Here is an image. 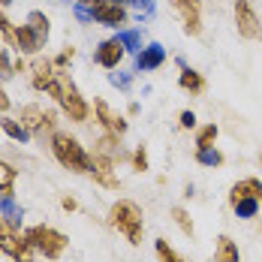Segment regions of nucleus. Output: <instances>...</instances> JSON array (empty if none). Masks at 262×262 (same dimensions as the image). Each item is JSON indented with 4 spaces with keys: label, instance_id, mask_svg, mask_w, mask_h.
Wrapping results in <instances>:
<instances>
[{
    "label": "nucleus",
    "instance_id": "nucleus-1",
    "mask_svg": "<svg viewBox=\"0 0 262 262\" xmlns=\"http://www.w3.org/2000/svg\"><path fill=\"white\" fill-rule=\"evenodd\" d=\"M46 94L52 97L54 103L60 105L63 112H67V118L70 121H88V103H84V97L79 94V88H76V81L70 79V73H63V70H57L54 73V79L49 81V88H46Z\"/></svg>",
    "mask_w": 262,
    "mask_h": 262
},
{
    "label": "nucleus",
    "instance_id": "nucleus-2",
    "mask_svg": "<svg viewBox=\"0 0 262 262\" xmlns=\"http://www.w3.org/2000/svg\"><path fill=\"white\" fill-rule=\"evenodd\" d=\"M52 154L57 157V163L63 169H70L76 175H91V169H94V157L81 148L79 139L70 136V133H52Z\"/></svg>",
    "mask_w": 262,
    "mask_h": 262
},
{
    "label": "nucleus",
    "instance_id": "nucleus-3",
    "mask_svg": "<svg viewBox=\"0 0 262 262\" xmlns=\"http://www.w3.org/2000/svg\"><path fill=\"white\" fill-rule=\"evenodd\" d=\"M108 223L127 238L130 244H142L145 235V220H142V208L133 199H118L112 211H108Z\"/></svg>",
    "mask_w": 262,
    "mask_h": 262
},
{
    "label": "nucleus",
    "instance_id": "nucleus-4",
    "mask_svg": "<svg viewBox=\"0 0 262 262\" xmlns=\"http://www.w3.org/2000/svg\"><path fill=\"white\" fill-rule=\"evenodd\" d=\"M25 241L36 253H42L46 259H57L67 250V244H70L67 235L52 229V226H30V229H25Z\"/></svg>",
    "mask_w": 262,
    "mask_h": 262
},
{
    "label": "nucleus",
    "instance_id": "nucleus-5",
    "mask_svg": "<svg viewBox=\"0 0 262 262\" xmlns=\"http://www.w3.org/2000/svg\"><path fill=\"white\" fill-rule=\"evenodd\" d=\"M0 250L15 262H33V247L25 241V235L15 232L12 223L0 220Z\"/></svg>",
    "mask_w": 262,
    "mask_h": 262
},
{
    "label": "nucleus",
    "instance_id": "nucleus-6",
    "mask_svg": "<svg viewBox=\"0 0 262 262\" xmlns=\"http://www.w3.org/2000/svg\"><path fill=\"white\" fill-rule=\"evenodd\" d=\"M18 121H21V127H25L30 136H46V133L54 130V112L39 108V105H33V103L21 108Z\"/></svg>",
    "mask_w": 262,
    "mask_h": 262
},
{
    "label": "nucleus",
    "instance_id": "nucleus-7",
    "mask_svg": "<svg viewBox=\"0 0 262 262\" xmlns=\"http://www.w3.org/2000/svg\"><path fill=\"white\" fill-rule=\"evenodd\" d=\"M235 27L244 39H262V25L250 6V0H235Z\"/></svg>",
    "mask_w": 262,
    "mask_h": 262
},
{
    "label": "nucleus",
    "instance_id": "nucleus-8",
    "mask_svg": "<svg viewBox=\"0 0 262 262\" xmlns=\"http://www.w3.org/2000/svg\"><path fill=\"white\" fill-rule=\"evenodd\" d=\"M94 112H97V121L103 124V130L108 133V136L124 139V133H127V121H124L121 115H115L105 100H94Z\"/></svg>",
    "mask_w": 262,
    "mask_h": 262
},
{
    "label": "nucleus",
    "instance_id": "nucleus-9",
    "mask_svg": "<svg viewBox=\"0 0 262 262\" xmlns=\"http://www.w3.org/2000/svg\"><path fill=\"white\" fill-rule=\"evenodd\" d=\"M172 6L181 12V18H184V33H190V36H199V30H202V15H199V9H202V0H172Z\"/></svg>",
    "mask_w": 262,
    "mask_h": 262
},
{
    "label": "nucleus",
    "instance_id": "nucleus-10",
    "mask_svg": "<svg viewBox=\"0 0 262 262\" xmlns=\"http://www.w3.org/2000/svg\"><path fill=\"white\" fill-rule=\"evenodd\" d=\"M91 175H94V181L103 184L105 190H118V175H115V160L108 157V154H100V151H94V169H91Z\"/></svg>",
    "mask_w": 262,
    "mask_h": 262
},
{
    "label": "nucleus",
    "instance_id": "nucleus-11",
    "mask_svg": "<svg viewBox=\"0 0 262 262\" xmlns=\"http://www.w3.org/2000/svg\"><path fill=\"white\" fill-rule=\"evenodd\" d=\"M91 9H94V21H100V25H105V27H118V25H124V18H127L124 6L115 3V0H100V3L91 6Z\"/></svg>",
    "mask_w": 262,
    "mask_h": 262
},
{
    "label": "nucleus",
    "instance_id": "nucleus-12",
    "mask_svg": "<svg viewBox=\"0 0 262 262\" xmlns=\"http://www.w3.org/2000/svg\"><path fill=\"white\" fill-rule=\"evenodd\" d=\"M124 54H127L124 42H121L118 36H112V39H105L103 46L97 49V63L105 67V70H118V63L124 60Z\"/></svg>",
    "mask_w": 262,
    "mask_h": 262
},
{
    "label": "nucleus",
    "instance_id": "nucleus-13",
    "mask_svg": "<svg viewBox=\"0 0 262 262\" xmlns=\"http://www.w3.org/2000/svg\"><path fill=\"white\" fill-rule=\"evenodd\" d=\"M54 73H57L54 60H49V57H36V60L30 63V84H33L36 91H46L49 81L54 79Z\"/></svg>",
    "mask_w": 262,
    "mask_h": 262
},
{
    "label": "nucleus",
    "instance_id": "nucleus-14",
    "mask_svg": "<svg viewBox=\"0 0 262 262\" xmlns=\"http://www.w3.org/2000/svg\"><path fill=\"white\" fill-rule=\"evenodd\" d=\"M163 60H166V49H163L160 42H151L148 49H142V52H139V57H136V67H139L142 73H151V70L163 67Z\"/></svg>",
    "mask_w": 262,
    "mask_h": 262
},
{
    "label": "nucleus",
    "instance_id": "nucleus-15",
    "mask_svg": "<svg viewBox=\"0 0 262 262\" xmlns=\"http://www.w3.org/2000/svg\"><path fill=\"white\" fill-rule=\"evenodd\" d=\"M15 46H18L25 54H36L39 49H42V39H39V36L30 30V25L25 21V25L15 27Z\"/></svg>",
    "mask_w": 262,
    "mask_h": 262
},
{
    "label": "nucleus",
    "instance_id": "nucleus-16",
    "mask_svg": "<svg viewBox=\"0 0 262 262\" xmlns=\"http://www.w3.org/2000/svg\"><path fill=\"white\" fill-rule=\"evenodd\" d=\"M214 262H241L238 244L229 235H220V238H217V244H214Z\"/></svg>",
    "mask_w": 262,
    "mask_h": 262
},
{
    "label": "nucleus",
    "instance_id": "nucleus-17",
    "mask_svg": "<svg viewBox=\"0 0 262 262\" xmlns=\"http://www.w3.org/2000/svg\"><path fill=\"white\" fill-rule=\"evenodd\" d=\"M241 196L262 202V181L259 178H244V181H238L235 187H232V193H229V199H241Z\"/></svg>",
    "mask_w": 262,
    "mask_h": 262
},
{
    "label": "nucleus",
    "instance_id": "nucleus-18",
    "mask_svg": "<svg viewBox=\"0 0 262 262\" xmlns=\"http://www.w3.org/2000/svg\"><path fill=\"white\" fill-rule=\"evenodd\" d=\"M15 178H18V172H15L9 163H3V160H0V199H12Z\"/></svg>",
    "mask_w": 262,
    "mask_h": 262
},
{
    "label": "nucleus",
    "instance_id": "nucleus-19",
    "mask_svg": "<svg viewBox=\"0 0 262 262\" xmlns=\"http://www.w3.org/2000/svg\"><path fill=\"white\" fill-rule=\"evenodd\" d=\"M178 84H181L184 91H190V94H202L205 91V79L196 70H187V67H184L181 76H178Z\"/></svg>",
    "mask_w": 262,
    "mask_h": 262
},
{
    "label": "nucleus",
    "instance_id": "nucleus-20",
    "mask_svg": "<svg viewBox=\"0 0 262 262\" xmlns=\"http://www.w3.org/2000/svg\"><path fill=\"white\" fill-rule=\"evenodd\" d=\"M27 25H30V30H33V33H36V36H39L42 42L49 39V30H52V27H49V15H46V12L33 9V12L27 15Z\"/></svg>",
    "mask_w": 262,
    "mask_h": 262
},
{
    "label": "nucleus",
    "instance_id": "nucleus-21",
    "mask_svg": "<svg viewBox=\"0 0 262 262\" xmlns=\"http://www.w3.org/2000/svg\"><path fill=\"white\" fill-rule=\"evenodd\" d=\"M229 205L235 208L238 217H256V211H259V202L256 199H247V196H241V199H229Z\"/></svg>",
    "mask_w": 262,
    "mask_h": 262
},
{
    "label": "nucleus",
    "instance_id": "nucleus-22",
    "mask_svg": "<svg viewBox=\"0 0 262 262\" xmlns=\"http://www.w3.org/2000/svg\"><path fill=\"white\" fill-rule=\"evenodd\" d=\"M0 127H3V133L9 136V139H15V142H25V139H30V133L21 127V121H12V118H3L0 121Z\"/></svg>",
    "mask_w": 262,
    "mask_h": 262
},
{
    "label": "nucleus",
    "instance_id": "nucleus-23",
    "mask_svg": "<svg viewBox=\"0 0 262 262\" xmlns=\"http://www.w3.org/2000/svg\"><path fill=\"white\" fill-rule=\"evenodd\" d=\"M196 160L202 163V166H220L223 163V154L211 145V148H196Z\"/></svg>",
    "mask_w": 262,
    "mask_h": 262
},
{
    "label": "nucleus",
    "instance_id": "nucleus-24",
    "mask_svg": "<svg viewBox=\"0 0 262 262\" xmlns=\"http://www.w3.org/2000/svg\"><path fill=\"white\" fill-rule=\"evenodd\" d=\"M172 220L178 223V229H181L184 235L193 238V232H196V229H193V220H190V214H187V211H184V208H172Z\"/></svg>",
    "mask_w": 262,
    "mask_h": 262
},
{
    "label": "nucleus",
    "instance_id": "nucleus-25",
    "mask_svg": "<svg viewBox=\"0 0 262 262\" xmlns=\"http://www.w3.org/2000/svg\"><path fill=\"white\" fill-rule=\"evenodd\" d=\"M217 124H208V127H202L199 136H196V148H211L214 142H217Z\"/></svg>",
    "mask_w": 262,
    "mask_h": 262
},
{
    "label": "nucleus",
    "instance_id": "nucleus-26",
    "mask_svg": "<svg viewBox=\"0 0 262 262\" xmlns=\"http://www.w3.org/2000/svg\"><path fill=\"white\" fill-rule=\"evenodd\" d=\"M118 39L124 42V49H127V52H142V36H139L136 30H121V33H118Z\"/></svg>",
    "mask_w": 262,
    "mask_h": 262
},
{
    "label": "nucleus",
    "instance_id": "nucleus-27",
    "mask_svg": "<svg viewBox=\"0 0 262 262\" xmlns=\"http://www.w3.org/2000/svg\"><path fill=\"white\" fill-rule=\"evenodd\" d=\"M154 250H157V259H160V262H184L181 256H178V253H175V250L166 244V238H160L157 244H154Z\"/></svg>",
    "mask_w": 262,
    "mask_h": 262
},
{
    "label": "nucleus",
    "instance_id": "nucleus-28",
    "mask_svg": "<svg viewBox=\"0 0 262 262\" xmlns=\"http://www.w3.org/2000/svg\"><path fill=\"white\" fill-rule=\"evenodd\" d=\"M0 33H3V39H6L9 46H15V27H12V21L3 15V9H0Z\"/></svg>",
    "mask_w": 262,
    "mask_h": 262
},
{
    "label": "nucleus",
    "instance_id": "nucleus-29",
    "mask_svg": "<svg viewBox=\"0 0 262 262\" xmlns=\"http://www.w3.org/2000/svg\"><path fill=\"white\" fill-rule=\"evenodd\" d=\"M133 169H136V172H145V169H148V151H145V148H139V151L133 154Z\"/></svg>",
    "mask_w": 262,
    "mask_h": 262
},
{
    "label": "nucleus",
    "instance_id": "nucleus-30",
    "mask_svg": "<svg viewBox=\"0 0 262 262\" xmlns=\"http://www.w3.org/2000/svg\"><path fill=\"white\" fill-rule=\"evenodd\" d=\"M9 76H15V67L9 63L6 52H0V79H9Z\"/></svg>",
    "mask_w": 262,
    "mask_h": 262
},
{
    "label": "nucleus",
    "instance_id": "nucleus-31",
    "mask_svg": "<svg viewBox=\"0 0 262 262\" xmlns=\"http://www.w3.org/2000/svg\"><path fill=\"white\" fill-rule=\"evenodd\" d=\"M139 15H154V0H133Z\"/></svg>",
    "mask_w": 262,
    "mask_h": 262
},
{
    "label": "nucleus",
    "instance_id": "nucleus-32",
    "mask_svg": "<svg viewBox=\"0 0 262 262\" xmlns=\"http://www.w3.org/2000/svg\"><path fill=\"white\" fill-rule=\"evenodd\" d=\"M73 57H76V52H73V49H63V52L54 57V67H57V70H63V67H67V63H70Z\"/></svg>",
    "mask_w": 262,
    "mask_h": 262
},
{
    "label": "nucleus",
    "instance_id": "nucleus-33",
    "mask_svg": "<svg viewBox=\"0 0 262 262\" xmlns=\"http://www.w3.org/2000/svg\"><path fill=\"white\" fill-rule=\"evenodd\" d=\"M178 124H181L184 130H193V127H196V115H193V112H181Z\"/></svg>",
    "mask_w": 262,
    "mask_h": 262
},
{
    "label": "nucleus",
    "instance_id": "nucleus-34",
    "mask_svg": "<svg viewBox=\"0 0 262 262\" xmlns=\"http://www.w3.org/2000/svg\"><path fill=\"white\" fill-rule=\"evenodd\" d=\"M108 79H112V84H118V88H127V84H130V79H127V76H118V73H112Z\"/></svg>",
    "mask_w": 262,
    "mask_h": 262
},
{
    "label": "nucleus",
    "instance_id": "nucleus-35",
    "mask_svg": "<svg viewBox=\"0 0 262 262\" xmlns=\"http://www.w3.org/2000/svg\"><path fill=\"white\" fill-rule=\"evenodd\" d=\"M60 205H63V208H67V211H76V208H79L73 196H63V202H60Z\"/></svg>",
    "mask_w": 262,
    "mask_h": 262
},
{
    "label": "nucleus",
    "instance_id": "nucleus-36",
    "mask_svg": "<svg viewBox=\"0 0 262 262\" xmlns=\"http://www.w3.org/2000/svg\"><path fill=\"white\" fill-rule=\"evenodd\" d=\"M9 108V97H6V91L0 88V112H6Z\"/></svg>",
    "mask_w": 262,
    "mask_h": 262
},
{
    "label": "nucleus",
    "instance_id": "nucleus-37",
    "mask_svg": "<svg viewBox=\"0 0 262 262\" xmlns=\"http://www.w3.org/2000/svg\"><path fill=\"white\" fill-rule=\"evenodd\" d=\"M79 3H84V6H97L100 0H79Z\"/></svg>",
    "mask_w": 262,
    "mask_h": 262
},
{
    "label": "nucleus",
    "instance_id": "nucleus-38",
    "mask_svg": "<svg viewBox=\"0 0 262 262\" xmlns=\"http://www.w3.org/2000/svg\"><path fill=\"white\" fill-rule=\"evenodd\" d=\"M115 3H121V6H124V3H133V0H115Z\"/></svg>",
    "mask_w": 262,
    "mask_h": 262
},
{
    "label": "nucleus",
    "instance_id": "nucleus-39",
    "mask_svg": "<svg viewBox=\"0 0 262 262\" xmlns=\"http://www.w3.org/2000/svg\"><path fill=\"white\" fill-rule=\"evenodd\" d=\"M6 3H12V0H0V6H6Z\"/></svg>",
    "mask_w": 262,
    "mask_h": 262
}]
</instances>
